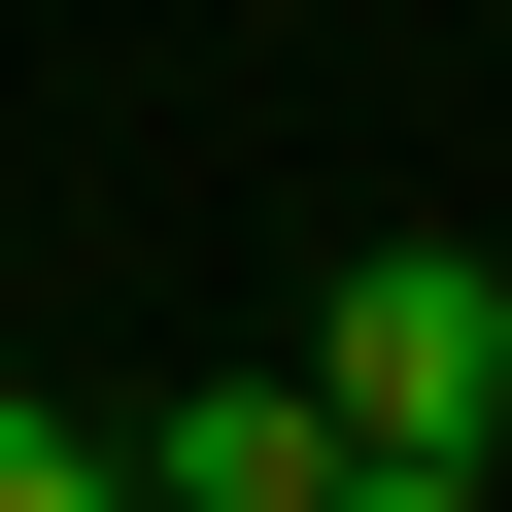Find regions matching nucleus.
<instances>
[{
	"label": "nucleus",
	"instance_id": "nucleus-1",
	"mask_svg": "<svg viewBox=\"0 0 512 512\" xmlns=\"http://www.w3.org/2000/svg\"><path fill=\"white\" fill-rule=\"evenodd\" d=\"M478 376H512V274H478V239H376V274L308 308V410L342 444H478Z\"/></svg>",
	"mask_w": 512,
	"mask_h": 512
},
{
	"label": "nucleus",
	"instance_id": "nucleus-2",
	"mask_svg": "<svg viewBox=\"0 0 512 512\" xmlns=\"http://www.w3.org/2000/svg\"><path fill=\"white\" fill-rule=\"evenodd\" d=\"M308 444H342L308 376H171V410H137L103 478H137V512H308Z\"/></svg>",
	"mask_w": 512,
	"mask_h": 512
},
{
	"label": "nucleus",
	"instance_id": "nucleus-3",
	"mask_svg": "<svg viewBox=\"0 0 512 512\" xmlns=\"http://www.w3.org/2000/svg\"><path fill=\"white\" fill-rule=\"evenodd\" d=\"M0 512H103V410L69 376H0Z\"/></svg>",
	"mask_w": 512,
	"mask_h": 512
},
{
	"label": "nucleus",
	"instance_id": "nucleus-4",
	"mask_svg": "<svg viewBox=\"0 0 512 512\" xmlns=\"http://www.w3.org/2000/svg\"><path fill=\"white\" fill-rule=\"evenodd\" d=\"M308 512H478V444H308Z\"/></svg>",
	"mask_w": 512,
	"mask_h": 512
},
{
	"label": "nucleus",
	"instance_id": "nucleus-5",
	"mask_svg": "<svg viewBox=\"0 0 512 512\" xmlns=\"http://www.w3.org/2000/svg\"><path fill=\"white\" fill-rule=\"evenodd\" d=\"M478 512H512V376H478Z\"/></svg>",
	"mask_w": 512,
	"mask_h": 512
},
{
	"label": "nucleus",
	"instance_id": "nucleus-6",
	"mask_svg": "<svg viewBox=\"0 0 512 512\" xmlns=\"http://www.w3.org/2000/svg\"><path fill=\"white\" fill-rule=\"evenodd\" d=\"M103 512H137V478H103Z\"/></svg>",
	"mask_w": 512,
	"mask_h": 512
}]
</instances>
